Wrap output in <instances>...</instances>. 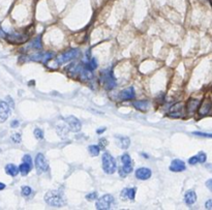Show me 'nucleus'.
Listing matches in <instances>:
<instances>
[{"instance_id":"f257e3e1","label":"nucleus","mask_w":212,"mask_h":210,"mask_svg":"<svg viewBox=\"0 0 212 210\" xmlns=\"http://www.w3.org/2000/svg\"><path fill=\"white\" fill-rule=\"evenodd\" d=\"M46 203L50 206L60 207L65 205V200H64V195L61 191H50L45 195Z\"/></svg>"},{"instance_id":"f03ea898","label":"nucleus","mask_w":212,"mask_h":210,"mask_svg":"<svg viewBox=\"0 0 212 210\" xmlns=\"http://www.w3.org/2000/svg\"><path fill=\"white\" fill-rule=\"evenodd\" d=\"M102 169L106 174H114L117 169L116 159L112 156L109 152H105L102 154Z\"/></svg>"},{"instance_id":"7ed1b4c3","label":"nucleus","mask_w":212,"mask_h":210,"mask_svg":"<svg viewBox=\"0 0 212 210\" xmlns=\"http://www.w3.org/2000/svg\"><path fill=\"white\" fill-rule=\"evenodd\" d=\"M101 80L104 84V86L106 89L111 90L113 88L116 87V80H115L113 73H112L111 69H107V70H102L101 74Z\"/></svg>"},{"instance_id":"20e7f679","label":"nucleus","mask_w":212,"mask_h":210,"mask_svg":"<svg viewBox=\"0 0 212 210\" xmlns=\"http://www.w3.org/2000/svg\"><path fill=\"white\" fill-rule=\"evenodd\" d=\"M115 204V199L112 195H104L96 201L95 207L96 209L105 210V209H111Z\"/></svg>"},{"instance_id":"39448f33","label":"nucleus","mask_w":212,"mask_h":210,"mask_svg":"<svg viewBox=\"0 0 212 210\" xmlns=\"http://www.w3.org/2000/svg\"><path fill=\"white\" fill-rule=\"evenodd\" d=\"M122 167L119 169V175L121 177H125L127 174H129L132 171V164H131V158L127 153H124L121 156Z\"/></svg>"},{"instance_id":"423d86ee","label":"nucleus","mask_w":212,"mask_h":210,"mask_svg":"<svg viewBox=\"0 0 212 210\" xmlns=\"http://www.w3.org/2000/svg\"><path fill=\"white\" fill-rule=\"evenodd\" d=\"M35 168H36L37 174H43L49 170V164L43 153H37L35 158Z\"/></svg>"},{"instance_id":"0eeeda50","label":"nucleus","mask_w":212,"mask_h":210,"mask_svg":"<svg viewBox=\"0 0 212 210\" xmlns=\"http://www.w3.org/2000/svg\"><path fill=\"white\" fill-rule=\"evenodd\" d=\"M79 54H80V52H79L78 49H72V50H69V51L61 54L59 57H57L56 60H57L58 65H60V64L65 63V62H69L70 60H73V59L77 58L79 56Z\"/></svg>"},{"instance_id":"6e6552de","label":"nucleus","mask_w":212,"mask_h":210,"mask_svg":"<svg viewBox=\"0 0 212 210\" xmlns=\"http://www.w3.org/2000/svg\"><path fill=\"white\" fill-rule=\"evenodd\" d=\"M65 122L69 125V129L73 132H78L81 131L82 128V124L81 121L78 119L75 116H69L67 118H65Z\"/></svg>"},{"instance_id":"1a4fd4ad","label":"nucleus","mask_w":212,"mask_h":210,"mask_svg":"<svg viewBox=\"0 0 212 210\" xmlns=\"http://www.w3.org/2000/svg\"><path fill=\"white\" fill-rule=\"evenodd\" d=\"M10 105L6 102L1 100L0 102V123H3L4 121H6V119L10 117Z\"/></svg>"},{"instance_id":"9d476101","label":"nucleus","mask_w":212,"mask_h":210,"mask_svg":"<svg viewBox=\"0 0 212 210\" xmlns=\"http://www.w3.org/2000/svg\"><path fill=\"white\" fill-rule=\"evenodd\" d=\"M169 115L173 118H179L183 115V105L181 103H175L174 106L170 108V112Z\"/></svg>"},{"instance_id":"9b49d317","label":"nucleus","mask_w":212,"mask_h":210,"mask_svg":"<svg viewBox=\"0 0 212 210\" xmlns=\"http://www.w3.org/2000/svg\"><path fill=\"white\" fill-rule=\"evenodd\" d=\"M135 96H136V92H135L134 87H127V88H125V89H123L122 91H120V93H119L120 99H122V100L134 99Z\"/></svg>"},{"instance_id":"f8f14e48","label":"nucleus","mask_w":212,"mask_h":210,"mask_svg":"<svg viewBox=\"0 0 212 210\" xmlns=\"http://www.w3.org/2000/svg\"><path fill=\"white\" fill-rule=\"evenodd\" d=\"M186 169L185 162L181 159H174L170 165V171L172 172H182Z\"/></svg>"},{"instance_id":"ddd939ff","label":"nucleus","mask_w":212,"mask_h":210,"mask_svg":"<svg viewBox=\"0 0 212 210\" xmlns=\"http://www.w3.org/2000/svg\"><path fill=\"white\" fill-rule=\"evenodd\" d=\"M152 175V172L149 168H139L136 171V177L140 180H147Z\"/></svg>"},{"instance_id":"4468645a","label":"nucleus","mask_w":212,"mask_h":210,"mask_svg":"<svg viewBox=\"0 0 212 210\" xmlns=\"http://www.w3.org/2000/svg\"><path fill=\"white\" fill-rule=\"evenodd\" d=\"M137 188L136 187H126L121 191V198L123 200H134L136 197Z\"/></svg>"},{"instance_id":"2eb2a0df","label":"nucleus","mask_w":212,"mask_h":210,"mask_svg":"<svg viewBox=\"0 0 212 210\" xmlns=\"http://www.w3.org/2000/svg\"><path fill=\"white\" fill-rule=\"evenodd\" d=\"M116 144L119 148L122 149H127L131 145V140L127 137H124V136H120L117 135L116 136Z\"/></svg>"},{"instance_id":"dca6fc26","label":"nucleus","mask_w":212,"mask_h":210,"mask_svg":"<svg viewBox=\"0 0 212 210\" xmlns=\"http://www.w3.org/2000/svg\"><path fill=\"white\" fill-rule=\"evenodd\" d=\"M197 201V195L195 193V191H187L184 195V202L187 205H193Z\"/></svg>"},{"instance_id":"f3484780","label":"nucleus","mask_w":212,"mask_h":210,"mask_svg":"<svg viewBox=\"0 0 212 210\" xmlns=\"http://www.w3.org/2000/svg\"><path fill=\"white\" fill-rule=\"evenodd\" d=\"M5 173L11 177H16L19 174V168L14 164H8L5 166Z\"/></svg>"},{"instance_id":"a211bd4d","label":"nucleus","mask_w":212,"mask_h":210,"mask_svg":"<svg viewBox=\"0 0 212 210\" xmlns=\"http://www.w3.org/2000/svg\"><path fill=\"white\" fill-rule=\"evenodd\" d=\"M200 105V100L199 99H190L187 103V113H193L197 108L199 107Z\"/></svg>"},{"instance_id":"6ab92c4d","label":"nucleus","mask_w":212,"mask_h":210,"mask_svg":"<svg viewBox=\"0 0 212 210\" xmlns=\"http://www.w3.org/2000/svg\"><path fill=\"white\" fill-rule=\"evenodd\" d=\"M211 107H212V105H211V103L209 102V100H206V102H204L202 103L201 108H200V110H199L200 115L208 114L209 112H210V110H211Z\"/></svg>"},{"instance_id":"aec40b11","label":"nucleus","mask_w":212,"mask_h":210,"mask_svg":"<svg viewBox=\"0 0 212 210\" xmlns=\"http://www.w3.org/2000/svg\"><path fill=\"white\" fill-rule=\"evenodd\" d=\"M31 169H32V166L27 164V162H23L22 164L20 165V167H19V172L21 173L23 176H26L31 171Z\"/></svg>"},{"instance_id":"412c9836","label":"nucleus","mask_w":212,"mask_h":210,"mask_svg":"<svg viewBox=\"0 0 212 210\" xmlns=\"http://www.w3.org/2000/svg\"><path fill=\"white\" fill-rule=\"evenodd\" d=\"M148 105L149 102H147V100H139V102L134 103L135 108H137L140 111H146L148 109Z\"/></svg>"},{"instance_id":"4be33fe9","label":"nucleus","mask_w":212,"mask_h":210,"mask_svg":"<svg viewBox=\"0 0 212 210\" xmlns=\"http://www.w3.org/2000/svg\"><path fill=\"white\" fill-rule=\"evenodd\" d=\"M21 194L22 196L26 198V199H30V198H32V195H33V191H32V188L30 187V186H23L22 190H21Z\"/></svg>"},{"instance_id":"5701e85b","label":"nucleus","mask_w":212,"mask_h":210,"mask_svg":"<svg viewBox=\"0 0 212 210\" xmlns=\"http://www.w3.org/2000/svg\"><path fill=\"white\" fill-rule=\"evenodd\" d=\"M88 70H90V72H92V70H94L98 67V61H96L95 58H91L89 61L87 62L86 64L84 65Z\"/></svg>"},{"instance_id":"b1692460","label":"nucleus","mask_w":212,"mask_h":210,"mask_svg":"<svg viewBox=\"0 0 212 210\" xmlns=\"http://www.w3.org/2000/svg\"><path fill=\"white\" fill-rule=\"evenodd\" d=\"M88 150H89L90 154L92 156H96L99 154V151H101V148H99L98 145H90L88 147Z\"/></svg>"},{"instance_id":"393cba45","label":"nucleus","mask_w":212,"mask_h":210,"mask_svg":"<svg viewBox=\"0 0 212 210\" xmlns=\"http://www.w3.org/2000/svg\"><path fill=\"white\" fill-rule=\"evenodd\" d=\"M42 43H40V37H36L34 40H32V43L29 45V49L34 48V49H40Z\"/></svg>"},{"instance_id":"a878e982","label":"nucleus","mask_w":212,"mask_h":210,"mask_svg":"<svg viewBox=\"0 0 212 210\" xmlns=\"http://www.w3.org/2000/svg\"><path fill=\"white\" fill-rule=\"evenodd\" d=\"M34 137L37 139V140H43L44 139V132L43 129L36 128L34 129Z\"/></svg>"},{"instance_id":"bb28decb","label":"nucleus","mask_w":212,"mask_h":210,"mask_svg":"<svg viewBox=\"0 0 212 210\" xmlns=\"http://www.w3.org/2000/svg\"><path fill=\"white\" fill-rule=\"evenodd\" d=\"M197 156H198V159H199V164H204L206 159H207V155H206L205 152H199Z\"/></svg>"},{"instance_id":"cd10ccee","label":"nucleus","mask_w":212,"mask_h":210,"mask_svg":"<svg viewBox=\"0 0 212 210\" xmlns=\"http://www.w3.org/2000/svg\"><path fill=\"white\" fill-rule=\"evenodd\" d=\"M86 199L88 201H93V200H96L98 199V193H95V191H93V193H90L86 195Z\"/></svg>"},{"instance_id":"c85d7f7f","label":"nucleus","mask_w":212,"mask_h":210,"mask_svg":"<svg viewBox=\"0 0 212 210\" xmlns=\"http://www.w3.org/2000/svg\"><path fill=\"white\" fill-rule=\"evenodd\" d=\"M193 135L199 136V137H205V138H212V134H207V132H193Z\"/></svg>"},{"instance_id":"c756f323","label":"nucleus","mask_w":212,"mask_h":210,"mask_svg":"<svg viewBox=\"0 0 212 210\" xmlns=\"http://www.w3.org/2000/svg\"><path fill=\"white\" fill-rule=\"evenodd\" d=\"M11 140H13V142H15V143H20L21 142V135L20 134H14L13 136H11Z\"/></svg>"},{"instance_id":"7c9ffc66","label":"nucleus","mask_w":212,"mask_h":210,"mask_svg":"<svg viewBox=\"0 0 212 210\" xmlns=\"http://www.w3.org/2000/svg\"><path fill=\"white\" fill-rule=\"evenodd\" d=\"M23 162H27V164H29L30 166H33V164H32V158H31V155H29V154H25L23 156Z\"/></svg>"},{"instance_id":"2f4dec72","label":"nucleus","mask_w":212,"mask_h":210,"mask_svg":"<svg viewBox=\"0 0 212 210\" xmlns=\"http://www.w3.org/2000/svg\"><path fill=\"white\" fill-rule=\"evenodd\" d=\"M19 124H20V122L18 120H14V121H11V123H10V126L13 128H18V126H19Z\"/></svg>"},{"instance_id":"473e14b6","label":"nucleus","mask_w":212,"mask_h":210,"mask_svg":"<svg viewBox=\"0 0 212 210\" xmlns=\"http://www.w3.org/2000/svg\"><path fill=\"white\" fill-rule=\"evenodd\" d=\"M205 207H206L207 209H212V199H211V200H208L207 202H206Z\"/></svg>"},{"instance_id":"72a5a7b5","label":"nucleus","mask_w":212,"mask_h":210,"mask_svg":"<svg viewBox=\"0 0 212 210\" xmlns=\"http://www.w3.org/2000/svg\"><path fill=\"white\" fill-rule=\"evenodd\" d=\"M206 185H207V187L212 191V179H209L207 182H206Z\"/></svg>"},{"instance_id":"f704fd0d","label":"nucleus","mask_w":212,"mask_h":210,"mask_svg":"<svg viewBox=\"0 0 212 210\" xmlns=\"http://www.w3.org/2000/svg\"><path fill=\"white\" fill-rule=\"evenodd\" d=\"M106 128H98V129H96V132H98V135H101V134H102V132H106Z\"/></svg>"},{"instance_id":"c9c22d12","label":"nucleus","mask_w":212,"mask_h":210,"mask_svg":"<svg viewBox=\"0 0 212 210\" xmlns=\"http://www.w3.org/2000/svg\"><path fill=\"white\" fill-rule=\"evenodd\" d=\"M7 100H8V102H10V106H11V107H14V106H15V105H14V102H13V99H11L10 96L7 97Z\"/></svg>"},{"instance_id":"e433bc0d","label":"nucleus","mask_w":212,"mask_h":210,"mask_svg":"<svg viewBox=\"0 0 212 210\" xmlns=\"http://www.w3.org/2000/svg\"><path fill=\"white\" fill-rule=\"evenodd\" d=\"M4 188H5V184H4V183H2V182H0V191L4 190Z\"/></svg>"},{"instance_id":"4c0bfd02","label":"nucleus","mask_w":212,"mask_h":210,"mask_svg":"<svg viewBox=\"0 0 212 210\" xmlns=\"http://www.w3.org/2000/svg\"><path fill=\"white\" fill-rule=\"evenodd\" d=\"M142 155L144 156V158H149V156H148V155H147V154H145V153H142Z\"/></svg>"}]
</instances>
